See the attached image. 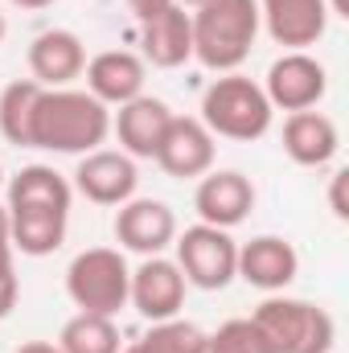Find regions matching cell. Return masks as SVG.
I'll return each mask as SVG.
<instances>
[{
	"mask_svg": "<svg viewBox=\"0 0 349 353\" xmlns=\"http://www.w3.org/2000/svg\"><path fill=\"white\" fill-rule=\"evenodd\" d=\"M70 181L54 173L50 165H25L21 173L8 181V234H12V251L41 259L54 255L66 243V226H70Z\"/></svg>",
	"mask_w": 349,
	"mask_h": 353,
	"instance_id": "obj_1",
	"label": "cell"
},
{
	"mask_svg": "<svg viewBox=\"0 0 349 353\" xmlns=\"http://www.w3.org/2000/svg\"><path fill=\"white\" fill-rule=\"evenodd\" d=\"M107 136H111V107H103L90 90H41L33 111V148L87 157Z\"/></svg>",
	"mask_w": 349,
	"mask_h": 353,
	"instance_id": "obj_2",
	"label": "cell"
},
{
	"mask_svg": "<svg viewBox=\"0 0 349 353\" xmlns=\"http://www.w3.org/2000/svg\"><path fill=\"white\" fill-rule=\"evenodd\" d=\"M193 25V58L214 70H239L259 37V0H206L189 12Z\"/></svg>",
	"mask_w": 349,
	"mask_h": 353,
	"instance_id": "obj_3",
	"label": "cell"
},
{
	"mask_svg": "<svg viewBox=\"0 0 349 353\" xmlns=\"http://www.w3.org/2000/svg\"><path fill=\"white\" fill-rule=\"evenodd\" d=\"M206 128H210V136L218 140H239V144H251V140H259L271 132V119H275V111H271V103H267V94H263L259 83H251L247 74H239V70H230V74H218L206 94H201V115H197Z\"/></svg>",
	"mask_w": 349,
	"mask_h": 353,
	"instance_id": "obj_4",
	"label": "cell"
},
{
	"mask_svg": "<svg viewBox=\"0 0 349 353\" xmlns=\"http://www.w3.org/2000/svg\"><path fill=\"white\" fill-rule=\"evenodd\" d=\"M255 329L263 333L271 353H329L337 341V325L333 316L312 304V300H296V296H267L259 308L251 312Z\"/></svg>",
	"mask_w": 349,
	"mask_h": 353,
	"instance_id": "obj_5",
	"label": "cell"
},
{
	"mask_svg": "<svg viewBox=\"0 0 349 353\" xmlns=\"http://www.w3.org/2000/svg\"><path fill=\"white\" fill-rule=\"evenodd\" d=\"M128 283L132 267L119 247H87L66 267V296L79 312L115 316L119 308H128Z\"/></svg>",
	"mask_w": 349,
	"mask_h": 353,
	"instance_id": "obj_6",
	"label": "cell"
},
{
	"mask_svg": "<svg viewBox=\"0 0 349 353\" xmlns=\"http://www.w3.org/2000/svg\"><path fill=\"white\" fill-rule=\"evenodd\" d=\"M173 247H177V267H181L189 288L222 292V288H230V279H239V243L230 239V230L197 222L185 234H177Z\"/></svg>",
	"mask_w": 349,
	"mask_h": 353,
	"instance_id": "obj_7",
	"label": "cell"
},
{
	"mask_svg": "<svg viewBox=\"0 0 349 353\" xmlns=\"http://www.w3.org/2000/svg\"><path fill=\"white\" fill-rule=\"evenodd\" d=\"M325 90H329L325 62H317L304 50H288L283 58H275L263 83L271 111H312L325 99Z\"/></svg>",
	"mask_w": 349,
	"mask_h": 353,
	"instance_id": "obj_8",
	"label": "cell"
},
{
	"mask_svg": "<svg viewBox=\"0 0 349 353\" xmlns=\"http://www.w3.org/2000/svg\"><path fill=\"white\" fill-rule=\"evenodd\" d=\"M193 210H197V218L206 226L235 230L255 210V185H251V176H243L239 169H210L206 176H197Z\"/></svg>",
	"mask_w": 349,
	"mask_h": 353,
	"instance_id": "obj_9",
	"label": "cell"
},
{
	"mask_svg": "<svg viewBox=\"0 0 349 353\" xmlns=\"http://www.w3.org/2000/svg\"><path fill=\"white\" fill-rule=\"evenodd\" d=\"M185 275L177 259L165 255H148L144 263L132 271V283H128V304L144 316V321H173L185 304Z\"/></svg>",
	"mask_w": 349,
	"mask_h": 353,
	"instance_id": "obj_10",
	"label": "cell"
},
{
	"mask_svg": "<svg viewBox=\"0 0 349 353\" xmlns=\"http://www.w3.org/2000/svg\"><path fill=\"white\" fill-rule=\"evenodd\" d=\"M214 157H218V144H214L210 128L197 115H173L152 161L177 181H197L214 169Z\"/></svg>",
	"mask_w": 349,
	"mask_h": 353,
	"instance_id": "obj_11",
	"label": "cell"
},
{
	"mask_svg": "<svg viewBox=\"0 0 349 353\" xmlns=\"http://www.w3.org/2000/svg\"><path fill=\"white\" fill-rule=\"evenodd\" d=\"M177 239V214L157 197H132L115 214V243L136 255H161Z\"/></svg>",
	"mask_w": 349,
	"mask_h": 353,
	"instance_id": "obj_12",
	"label": "cell"
},
{
	"mask_svg": "<svg viewBox=\"0 0 349 353\" xmlns=\"http://www.w3.org/2000/svg\"><path fill=\"white\" fill-rule=\"evenodd\" d=\"M136 185H140L136 161L115 148H94L74 169V189L94 205H123L136 197Z\"/></svg>",
	"mask_w": 349,
	"mask_h": 353,
	"instance_id": "obj_13",
	"label": "cell"
},
{
	"mask_svg": "<svg viewBox=\"0 0 349 353\" xmlns=\"http://www.w3.org/2000/svg\"><path fill=\"white\" fill-rule=\"evenodd\" d=\"M259 25L275 46H317L329 29V0H259Z\"/></svg>",
	"mask_w": 349,
	"mask_h": 353,
	"instance_id": "obj_14",
	"label": "cell"
},
{
	"mask_svg": "<svg viewBox=\"0 0 349 353\" xmlns=\"http://www.w3.org/2000/svg\"><path fill=\"white\" fill-rule=\"evenodd\" d=\"M173 123V107L165 99H152V94H140L132 103H123L111 119V132L119 136V152H128L132 161H152L165 132Z\"/></svg>",
	"mask_w": 349,
	"mask_h": 353,
	"instance_id": "obj_15",
	"label": "cell"
},
{
	"mask_svg": "<svg viewBox=\"0 0 349 353\" xmlns=\"http://www.w3.org/2000/svg\"><path fill=\"white\" fill-rule=\"evenodd\" d=\"M87 70V46L74 29H46L29 46V74L46 90L70 87Z\"/></svg>",
	"mask_w": 349,
	"mask_h": 353,
	"instance_id": "obj_16",
	"label": "cell"
},
{
	"mask_svg": "<svg viewBox=\"0 0 349 353\" xmlns=\"http://www.w3.org/2000/svg\"><path fill=\"white\" fill-rule=\"evenodd\" d=\"M87 90L103 107H123L144 94L148 83V62L132 50H103L87 62Z\"/></svg>",
	"mask_w": 349,
	"mask_h": 353,
	"instance_id": "obj_17",
	"label": "cell"
},
{
	"mask_svg": "<svg viewBox=\"0 0 349 353\" xmlns=\"http://www.w3.org/2000/svg\"><path fill=\"white\" fill-rule=\"evenodd\" d=\"M296 275H300V255L279 234H259L239 247V279H247L259 292H283Z\"/></svg>",
	"mask_w": 349,
	"mask_h": 353,
	"instance_id": "obj_18",
	"label": "cell"
},
{
	"mask_svg": "<svg viewBox=\"0 0 349 353\" xmlns=\"http://www.w3.org/2000/svg\"><path fill=\"white\" fill-rule=\"evenodd\" d=\"M341 148V132L325 111H292L283 119V152L300 169H325Z\"/></svg>",
	"mask_w": 349,
	"mask_h": 353,
	"instance_id": "obj_19",
	"label": "cell"
},
{
	"mask_svg": "<svg viewBox=\"0 0 349 353\" xmlns=\"http://www.w3.org/2000/svg\"><path fill=\"white\" fill-rule=\"evenodd\" d=\"M140 46H144V62H152L157 70H177L193 58V25H189V12L173 4L165 8L161 17L144 21L140 25Z\"/></svg>",
	"mask_w": 349,
	"mask_h": 353,
	"instance_id": "obj_20",
	"label": "cell"
},
{
	"mask_svg": "<svg viewBox=\"0 0 349 353\" xmlns=\"http://www.w3.org/2000/svg\"><path fill=\"white\" fill-rule=\"evenodd\" d=\"M41 83L17 79L0 90V136L17 148H33V111L41 99Z\"/></svg>",
	"mask_w": 349,
	"mask_h": 353,
	"instance_id": "obj_21",
	"label": "cell"
},
{
	"mask_svg": "<svg viewBox=\"0 0 349 353\" xmlns=\"http://www.w3.org/2000/svg\"><path fill=\"white\" fill-rule=\"evenodd\" d=\"M58 350L62 353H119V329L111 316H94V312H74L62 333H58Z\"/></svg>",
	"mask_w": 349,
	"mask_h": 353,
	"instance_id": "obj_22",
	"label": "cell"
},
{
	"mask_svg": "<svg viewBox=\"0 0 349 353\" xmlns=\"http://www.w3.org/2000/svg\"><path fill=\"white\" fill-rule=\"evenodd\" d=\"M206 337L210 333H201L193 321H157L152 329H148V350L152 353H206Z\"/></svg>",
	"mask_w": 349,
	"mask_h": 353,
	"instance_id": "obj_23",
	"label": "cell"
},
{
	"mask_svg": "<svg viewBox=\"0 0 349 353\" xmlns=\"http://www.w3.org/2000/svg\"><path fill=\"white\" fill-rule=\"evenodd\" d=\"M206 353H271L251 316H235L206 337Z\"/></svg>",
	"mask_w": 349,
	"mask_h": 353,
	"instance_id": "obj_24",
	"label": "cell"
},
{
	"mask_svg": "<svg viewBox=\"0 0 349 353\" xmlns=\"http://www.w3.org/2000/svg\"><path fill=\"white\" fill-rule=\"evenodd\" d=\"M12 234H8V214L0 210V321L17 308V296H21V283H17V271H12Z\"/></svg>",
	"mask_w": 349,
	"mask_h": 353,
	"instance_id": "obj_25",
	"label": "cell"
},
{
	"mask_svg": "<svg viewBox=\"0 0 349 353\" xmlns=\"http://www.w3.org/2000/svg\"><path fill=\"white\" fill-rule=\"evenodd\" d=\"M346 185H349V173L346 169H337V173L329 176V210H333V218H349V201H346Z\"/></svg>",
	"mask_w": 349,
	"mask_h": 353,
	"instance_id": "obj_26",
	"label": "cell"
},
{
	"mask_svg": "<svg viewBox=\"0 0 349 353\" xmlns=\"http://www.w3.org/2000/svg\"><path fill=\"white\" fill-rule=\"evenodd\" d=\"M177 0H128V8H132V17L144 25V21H152V17H161L165 8H173Z\"/></svg>",
	"mask_w": 349,
	"mask_h": 353,
	"instance_id": "obj_27",
	"label": "cell"
},
{
	"mask_svg": "<svg viewBox=\"0 0 349 353\" xmlns=\"http://www.w3.org/2000/svg\"><path fill=\"white\" fill-rule=\"evenodd\" d=\"M12 353H62L54 341H25V345H17Z\"/></svg>",
	"mask_w": 349,
	"mask_h": 353,
	"instance_id": "obj_28",
	"label": "cell"
},
{
	"mask_svg": "<svg viewBox=\"0 0 349 353\" xmlns=\"http://www.w3.org/2000/svg\"><path fill=\"white\" fill-rule=\"evenodd\" d=\"M8 4H17V8H25V12H37V8H50L54 0H8Z\"/></svg>",
	"mask_w": 349,
	"mask_h": 353,
	"instance_id": "obj_29",
	"label": "cell"
},
{
	"mask_svg": "<svg viewBox=\"0 0 349 353\" xmlns=\"http://www.w3.org/2000/svg\"><path fill=\"white\" fill-rule=\"evenodd\" d=\"M119 353H152V350H148V341H144V337H140V341H132V345H128V350H119Z\"/></svg>",
	"mask_w": 349,
	"mask_h": 353,
	"instance_id": "obj_30",
	"label": "cell"
},
{
	"mask_svg": "<svg viewBox=\"0 0 349 353\" xmlns=\"http://www.w3.org/2000/svg\"><path fill=\"white\" fill-rule=\"evenodd\" d=\"M181 8H197V4H206V0H177Z\"/></svg>",
	"mask_w": 349,
	"mask_h": 353,
	"instance_id": "obj_31",
	"label": "cell"
},
{
	"mask_svg": "<svg viewBox=\"0 0 349 353\" xmlns=\"http://www.w3.org/2000/svg\"><path fill=\"white\" fill-rule=\"evenodd\" d=\"M4 33H8V21H4V12H0V46H4Z\"/></svg>",
	"mask_w": 349,
	"mask_h": 353,
	"instance_id": "obj_32",
	"label": "cell"
},
{
	"mask_svg": "<svg viewBox=\"0 0 349 353\" xmlns=\"http://www.w3.org/2000/svg\"><path fill=\"white\" fill-rule=\"evenodd\" d=\"M0 185H4V169H0Z\"/></svg>",
	"mask_w": 349,
	"mask_h": 353,
	"instance_id": "obj_33",
	"label": "cell"
}]
</instances>
